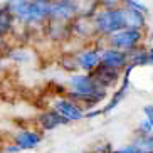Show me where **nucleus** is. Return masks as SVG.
<instances>
[{
	"label": "nucleus",
	"mask_w": 153,
	"mask_h": 153,
	"mask_svg": "<svg viewBox=\"0 0 153 153\" xmlns=\"http://www.w3.org/2000/svg\"><path fill=\"white\" fill-rule=\"evenodd\" d=\"M121 5L126 9H133L138 10V12H143V14H148V7L140 0H121Z\"/></svg>",
	"instance_id": "20"
},
{
	"label": "nucleus",
	"mask_w": 153,
	"mask_h": 153,
	"mask_svg": "<svg viewBox=\"0 0 153 153\" xmlns=\"http://www.w3.org/2000/svg\"><path fill=\"white\" fill-rule=\"evenodd\" d=\"M125 17H126V27L146 30V14L125 7Z\"/></svg>",
	"instance_id": "15"
},
{
	"label": "nucleus",
	"mask_w": 153,
	"mask_h": 153,
	"mask_svg": "<svg viewBox=\"0 0 153 153\" xmlns=\"http://www.w3.org/2000/svg\"><path fill=\"white\" fill-rule=\"evenodd\" d=\"M94 2H96V0H94ZM96 4H98V2H96Z\"/></svg>",
	"instance_id": "27"
},
{
	"label": "nucleus",
	"mask_w": 153,
	"mask_h": 153,
	"mask_svg": "<svg viewBox=\"0 0 153 153\" xmlns=\"http://www.w3.org/2000/svg\"><path fill=\"white\" fill-rule=\"evenodd\" d=\"M153 131V121H150L148 118H141L135 128V136H145L150 135Z\"/></svg>",
	"instance_id": "18"
},
{
	"label": "nucleus",
	"mask_w": 153,
	"mask_h": 153,
	"mask_svg": "<svg viewBox=\"0 0 153 153\" xmlns=\"http://www.w3.org/2000/svg\"><path fill=\"white\" fill-rule=\"evenodd\" d=\"M0 153H4V152H2V150H0Z\"/></svg>",
	"instance_id": "26"
},
{
	"label": "nucleus",
	"mask_w": 153,
	"mask_h": 153,
	"mask_svg": "<svg viewBox=\"0 0 153 153\" xmlns=\"http://www.w3.org/2000/svg\"><path fill=\"white\" fill-rule=\"evenodd\" d=\"M99 64H101V47H98V45L84 47L74 54V66L81 69V72L94 71Z\"/></svg>",
	"instance_id": "8"
},
{
	"label": "nucleus",
	"mask_w": 153,
	"mask_h": 153,
	"mask_svg": "<svg viewBox=\"0 0 153 153\" xmlns=\"http://www.w3.org/2000/svg\"><path fill=\"white\" fill-rule=\"evenodd\" d=\"M114 153H141V152H140V148L131 141V143L125 145V146H121V148H116Z\"/></svg>",
	"instance_id": "21"
},
{
	"label": "nucleus",
	"mask_w": 153,
	"mask_h": 153,
	"mask_svg": "<svg viewBox=\"0 0 153 153\" xmlns=\"http://www.w3.org/2000/svg\"><path fill=\"white\" fill-rule=\"evenodd\" d=\"M42 138H44V135H42V131H41V130L22 128V130H19L17 133L14 135L12 143L17 145V146L22 150V152H27V150L37 148V146L42 143Z\"/></svg>",
	"instance_id": "11"
},
{
	"label": "nucleus",
	"mask_w": 153,
	"mask_h": 153,
	"mask_svg": "<svg viewBox=\"0 0 153 153\" xmlns=\"http://www.w3.org/2000/svg\"><path fill=\"white\" fill-rule=\"evenodd\" d=\"M2 152H4V153H20L22 150L19 148L17 145H14V143H9V145H5L4 148H2Z\"/></svg>",
	"instance_id": "24"
},
{
	"label": "nucleus",
	"mask_w": 153,
	"mask_h": 153,
	"mask_svg": "<svg viewBox=\"0 0 153 153\" xmlns=\"http://www.w3.org/2000/svg\"><path fill=\"white\" fill-rule=\"evenodd\" d=\"M128 66L133 69L152 66L150 64V45L141 44L138 47H135V49L128 51Z\"/></svg>",
	"instance_id": "13"
},
{
	"label": "nucleus",
	"mask_w": 153,
	"mask_h": 153,
	"mask_svg": "<svg viewBox=\"0 0 153 153\" xmlns=\"http://www.w3.org/2000/svg\"><path fill=\"white\" fill-rule=\"evenodd\" d=\"M141 111H143V116H145V118H148L150 121H153V103L145 104Z\"/></svg>",
	"instance_id": "22"
},
{
	"label": "nucleus",
	"mask_w": 153,
	"mask_h": 153,
	"mask_svg": "<svg viewBox=\"0 0 153 153\" xmlns=\"http://www.w3.org/2000/svg\"><path fill=\"white\" fill-rule=\"evenodd\" d=\"M69 125V121L66 118H62L56 109H45V111L37 114V126L41 131H54L61 126Z\"/></svg>",
	"instance_id": "12"
},
{
	"label": "nucleus",
	"mask_w": 153,
	"mask_h": 153,
	"mask_svg": "<svg viewBox=\"0 0 153 153\" xmlns=\"http://www.w3.org/2000/svg\"><path fill=\"white\" fill-rule=\"evenodd\" d=\"M93 25L94 32L98 36L109 37L111 34L121 30L126 27V17H125V7H101L93 14Z\"/></svg>",
	"instance_id": "3"
},
{
	"label": "nucleus",
	"mask_w": 153,
	"mask_h": 153,
	"mask_svg": "<svg viewBox=\"0 0 153 153\" xmlns=\"http://www.w3.org/2000/svg\"><path fill=\"white\" fill-rule=\"evenodd\" d=\"M2 62H4V61H2V57H0V71H2V66H4Z\"/></svg>",
	"instance_id": "25"
},
{
	"label": "nucleus",
	"mask_w": 153,
	"mask_h": 153,
	"mask_svg": "<svg viewBox=\"0 0 153 153\" xmlns=\"http://www.w3.org/2000/svg\"><path fill=\"white\" fill-rule=\"evenodd\" d=\"M52 109L61 114L62 118H66L69 123H74V121H82L86 120V109L82 108L81 104H77L76 101H72L71 98L68 96H59L52 101Z\"/></svg>",
	"instance_id": "6"
},
{
	"label": "nucleus",
	"mask_w": 153,
	"mask_h": 153,
	"mask_svg": "<svg viewBox=\"0 0 153 153\" xmlns=\"http://www.w3.org/2000/svg\"><path fill=\"white\" fill-rule=\"evenodd\" d=\"M79 15L77 0H49V20L47 22L69 24Z\"/></svg>",
	"instance_id": "5"
},
{
	"label": "nucleus",
	"mask_w": 153,
	"mask_h": 153,
	"mask_svg": "<svg viewBox=\"0 0 153 153\" xmlns=\"http://www.w3.org/2000/svg\"><path fill=\"white\" fill-rule=\"evenodd\" d=\"M145 30H138V29H131V27H125L121 30L111 34L109 37H106V44L109 47H116L121 51H131L138 47V45L145 44Z\"/></svg>",
	"instance_id": "4"
},
{
	"label": "nucleus",
	"mask_w": 153,
	"mask_h": 153,
	"mask_svg": "<svg viewBox=\"0 0 153 153\" xmlns=\"http://www.w3.org/2000/svg\"><path fill=\"white\" fill-rule=\"evenodd\" d=\"M133 143L138 146L141 153H153V131L145 136H135Z\"/></svg>",
	"instance_id": "16"
},
{
	"label": "nucleus",
	"mask_w": 153,
	"mask_h": 153,
	"mask_svg": "<svg viewBox=\"0 0 153 153\" xmlns=\"http://www.w3.org/2000/svg\"><path fill=\"white\" fill-rule=\"evenodd\" d=\"M101 7H116V5H121V0H96Z\"/></svg>",
	"instance_id": "23"
},
{
	"label": "nucleus",
	"mask_w": 153,
	"mask_h": 153,
	"mask_svg": "<svg viewBox=\"0 0 153 153\" xmlns=\"http://www.w3.org/2000/svg\"><path fill=\"white\" fill-rule=\"evenodd\" d=\"M131 71H133V68H128L123 71V76H121V81H120V84L116 86V89H114V93H113V96L108 99V103L104 104L101 109V116H104V114H109L111 111H114V109L120 106V104L123 103V99L128 96V93H130V88H131V81H130V74Z\"/></svg>",
	"instance_id": "7"
},
{
	"label": "nucleus",
	"mask_w": 153,
	"mask_h": 153,
	"mask_svg": "<svg viewBox=\"0 0 153 153\" xmlns=\"http://www.w3.org/2000/svg\"><path fill=\"white\" fill-rule=\"evenodd\" d=\"M5 5L25 27L42 25L49 20V2L41 0H5Z\"/></svg>",
	"instance_id": "2"
},
{
	"label": "nucleus",
	"mask_w": 153,
	"mask_h": 153,
	"mask_svg": "<svg viewBox=\"0 0 153 153\" xmlns=\"http://www.w3.org/2000/svg\"><path fill=\"white\" fill-rule=\"evenodd\" d=\"M89 74L101 88L111 89V88H116V86L120 84L121 76H123V71H118V69H113V68H108V66L99 64L98 68H96L94 71H91Z\"/></svg>",
	"instance_id": "9"
},
{
	"label": "nucleus",
	"mask_w": 153,
	"mask_h": 153,
	"mask_svg": "<svg viewBox=\"0 0 153 153\" xmlns=\"http://www.w3.org/2000/svg\"><path fill=\"white\" fill-rule=\"evenodd\" d=\"M114 146H113L109 141H104L101 140L99 143H94L93 145V148L89 150V153H114Z\"/></svg>",
	"instance_id": "19"
},
{
	"label": "nucleus",
	"mask_w": 153,
	"mask_h": 153,
	"mask_svg": "<svg viewBox=\"0 0 153 153\" xmlns=\"http://www.w3.org/2000/svg\"><path fill=\"white\" fill-rule=\"evenodd\" d=\"M101 64L118 69V71H125L128 68V52L116 49V47L104 45V47H101Z\"/></svg>",
	"instance_id": "10"
},
{
	"label": "nucleus",
	"mask_w": 153,
	"mask_h": 153,
	"mask_svg": "<svg viewBox=\"0 0 153 153\" xmlns=\"http://www.w3.org/2000/svg\"><path fill=\"white\" fill-rule=\"evenodd\" d=\"M66 96L81 104L82 108L94 109L108 98V89H104L91 77L89 72H74L66 79Z\"/></svg>",
	"instance_id": "1"
},
{
	"label": "nucleus",
	"mask_w": 153,
	"mask_h": 153,
	"mask_svg": "<svg viewBox=\"0 0 153 153\" xmlns=\"http://www.w3.org/2000/svg\"><path fill=\"white\" fill-rule=\"evenodd\" d=\"M5 57L12 61L14 64H24L29 59V56H27V49H10L9 47L7 52H5Z\"/></svg>",
	"instance_id": "17"
},
{
	"label": "nucleus",
	"mask_w": 153,
	"mask_h": 153,
	"mask_svg": "<svg viewBox=\"0 0 153 153\" xmlns=\"http://www.w3.org/2000/svg\"><path fill=\"white\" fill-rule=\"evenodd\" d=\"M15 24H17V19L10 12V9L5 4L0 5V37L2 39H7L14 32Z\"/></svg>",
	"instance_id": "14"
}]
</instances>
